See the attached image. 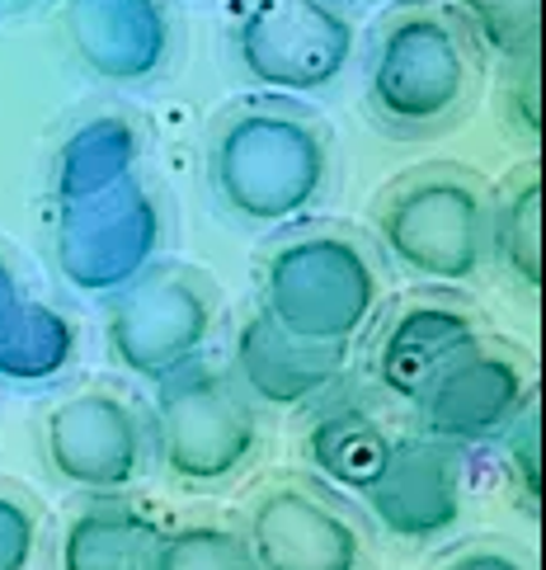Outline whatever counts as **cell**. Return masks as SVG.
Wrapping results in <instances>:
<instances>
[{
  "instance_id": "1",
  "label": "cell",
  "mask_w": 546,
  "mask_h": 570,
  "mask_svg": "<svg viewBox=\"0 0 546 570\" xmlns=\"http://www.w3.org/2000/svg\"><path fill=\"white\" fill-rule=\"evenodd\" d=\"M151 246L156 208L132 179V132L113 118L90 124L71 137L62 166V269L86 293H113Z\"/></svg>"
},
{
  "instance_id": "2",
  "label": "cell",
  "mask_w": 546,
  "mask_h": 570,
  "mask_svg": "<svg viewBox=\"0 0 546 570\" xmlns=\"http://www.w3.org/2000/svg\"><path fill=\"white\" fill-rule=\"evenodd\" d=\"M208 170L217 198L240 222L282 227V222L307 213L326 189L330 147L311 118L282 105H265L236 114L217 128Z\"/></svg>"
},
{
  "instance_id": "3",
  "label": "cell",
  "mask_w": 546,
  "mask_h": 570,
  "mask_svg": "<svg viewBox=\"0 0 546 570\" xmlns=\"http://www.w3.org/2000/svg\"><path fill=\"white\" fill-rule=\"evenodd\" d=\"M381 274L349 236L316 232L259 264V316L307 350H339L373 321Z\"/></svg>"
},
{
  "instance_id": "4",
  "label": "cell",
  "mask_w": 546,
  "mask_h": 570,
  "mask_svg": "<svg viewBox=\"0 0 546 570\" xmlns=\"http://www.w3.org/2000/svg\"><path fill=\"white\" fill-rule=\"evenodd\" d=\"M377 236L406 274L467 283L490 255V203L467 170L424 166L381 194Z\"/></svg>"
},
{
  "instance_id": "5",
  "label": "cell",
  "mask_w": 546,
  "mask_h": 570,
  "mask_svg": "<svg viewBox=\"0 0 546 570\" xmlns=\"http://www.w3.org/2000/svg\"><path fill=\"white\" fill-rule=\"evenodd\" d=\"M471 57L453 14L410 6L377 29L368 52V105L396 132H429L467 105Z\"/></svg>"
},
{
  "instance_id": "6",
  "label": "cell",
  "mask_w": 546,
  "mask_h": 570,
  "mask_svg": "<svg viewBox=\"0 0 546 570\" xmlns=\"http://www.w3.org/2000/svg\"><path fill=\"white\" fill-rule=\"evenodd\" d=\"M255 405L227 373L185 363L179 373L160 377L151 448L166 476L185 485H212L255 453Z\"/></svg>"
},
{
  "instance_id": "7",
  "label": "cell",
  "mask_w": 546,
  "mask_h": 570,
  "mask_svg": "<svg viewBox=\"0 0 546 570\" xmlns=\"http://www.w3.org/2000/svg\"><path fill=\"white\" fill-rule=\"evenodd\" d=\"M236 62L278 95L326 90L354 52V24L330 0H250L231 33Z\"/></svg>"
},
{
  "instance_id": "8",
  "label": "cell",
  "mask_w": 546,
  "mask_h": 570,
  "mask_svg": "<svg viewBox=\"0 0 546 570\" xmlns=\"http://www.w3.org/2000/svg\"><path fill=\"white\" fill-rule=\"evenodd\" d=\"M212 331V293L189 269H151L109 307V350L141 377H170L203 350Z\"/></svg>"
},
{
  "instance_id": "9",
  "label": "cell",
  "mask_w": 546,
  "mask_h": 570,
  "mask_svg": "<svg viewBox=\"0 0 546 570\" xmlns=\"http://www.w3.org/2000/svg\"><path fill=\"white\" fill-rule=\"evenodd\" d=\"M43 458L67 485L90 495H118L147 462V434L123 396L80 392L43 415Z\"/></svg>"
},
{
  "instance_id": "10",
  "label": "cell",
  "mask_w": 546,
  "mask_h": 570,
  "mask_svg": "<svg viewBox=\"0 0 546 570\" xmlns=\"http://www.w3.org/2000/svg\"><path fill=\"white\" fill-rule=\"evenodd\" d=\"M533 382L528 368L514 350L504 344H467L448 368H443L429 386L419 392V430L434 443H480L499 430H509V420L528 405Z\"/></svg>"
},
{
  "instance_id": "11",
  "label": "cell",
  "mask_w": 546,
  "mask_h": 570,
  "mask_svg": "<svg viewBox=\"0 0 546 570\" xmlns=\"http://www.w3.org/2000/svg\"><path fill=\"white\" fill-rule=\"evenodd\" d=\"M255 570H358L363 538L330 500L278 481L246 509L240 533Z\"/></svg>"
},
{
  "instance_id": "12",
  "label": "cell",
  "mask_w": 546,
  "mask_h": 570,
  "mask_svg": "<svg viewBox=\"0 0 546 570\" xmlns=\"http://www.w3.org/2000/svg\"><path fill=\"white\" fill-rule=\"evenodd\" d=\"M363 495H368L373 514L387 523L396 538L424 542V538L448 533L457 523V504H461L453 448L434 443V439L391 443Z\"/></svg>"
},
{
  "instance_id": "13",
  "label": "cell",
  "mask_w": 546,
  "mask_h": 570,
  "mask_svg": "<svg viewBox=\"0 0 546 570\" xmlns=\"http://www.w3.org/2000/svg\"><path fill=\"white\" fill-rule=\"evenodd\" d=\"M71 48L105 80H141L166 57V14L156 0H71Z\"/></svg>"
},
{
  "instance_id": "14",
  "label": "cell",
  "mask_w": 546,
  "mask_h": 570,
  "mask_svg": "<svg viewBox=\"0 0 546 570\" xmlns=\"http://www.w3.org/2000/svg\"><path fill=\"white\" fill-rule=\"evenodd\" d=\"M476 340H480L476 321L461 307H448V302H410V307L381 331L377 350H373L377 382L400 401H419L424 386Z\"/></svg>"
},
{
  "instance_id": "15",
  "label": "cell",
  "mask_w": 546,
  "mask_h": 570,
  "mask_svg": "<svg viewBox=\"0 0 546 570\" xmlns=\"http://www.w3.org/2000/svg\"><path fill=\"white\" fill-rule=\"evenodd\" d=\"M236 368L255 396L269 405H301L326 396L344 377L339 350H307L288 335H278L265 316H250L236 335Z\"/></svg>"
},
{
  "instance_id": "16",
  "label": "cell",
  "mask_w": 546,
  "mask_h": 570,
  "mask_svg": "<svg viewBox=\"0 0 546 570\" xmlns=\"http://www.w3.org/2000/svg\"><path fill=\"white\" fill-rule=\"evenodd\" d=\"M156 528L123 504L86 509L62 542V570H147Z\"/></svg>"
},
{
  "instance_id": "17",
  "label": "cell",
  "mask_w": 546,
  "mask_h": 570,
  "mask_svg": "<svg viewBox=\"0 0 546 570\" xmlns=\"http://www.w3.org/2000/svg\"><path fill=\"white\" fill-rule=\"evenodd\" d=\"M490 255L514 274L518 288H542V179L537 166L514 170L509 189L490 203Z\"/></svg>"
},
{
  "instance_id": "18",
  "label": "cell",
  "mask_w": 546,
  "mask_h": 570,
  "mask_svg": "<svg viewBox=\"0 0 546 570\" xmlns=\"http://www.w3.org/2000/svg\"><path fill=\"white\" fill-rule=\"evenodd\" d=\"M387 430L358 405H344V411L326 415L311 430V462L339 485H354V491H368V481L377 476L381 458H387Z\"/></svg>"
},
{
  "instance_id": "19",
  "label": "cell",
  "mask_w": 546,
  "mask_h": 570,
  "mask_svg": "<svg viewBox=\"0 0 546 570\" xmlns=\"http://www.w3.org/2000/svg\"><path fill=\"white\" fill-rule=\"evenodd\" d=\"M147 570H255L240 533L221 523H185L170 533H156Z\"/></svg>"
},
{
  "instance_id": "20",
  "label": "cell",
  "mask_w": 546,
  "mask_h": 570,
  "mask_svg": "<svg viewBox=\"0 0 546 570\" xmlns=\"http://www.w3.org/2000/svg\"><path fill=\"white\" fill-rule=\"evenodd\" d=\"M457 6H461V24L499 62L514 67L537 57V0H457Z\"/></svg>"
},
{
  "instance_id": "21",
  "label": "cell",
  "mask_w": 546,
  "mask_h": 570,
  "mask_svg": "<svg viewBox=\"0 0 546 570\" xmlns=\"http://www.w3.org/2000/svg\"><path fill=\"white\" fill-rule=\"evenodd\" d=\"M537 396H528V405H523V411L509 420V466H514V481L523 485V495H528V509H537Z\"/></svg>"
},
{
  "instance_id": "22",
  "label": "cell",
  "mask_w": 546,
  "mask_h": 570,
  "mask_svg": "<svg viewBox=\"0 0 546 570\" xmlns=\"http://www.w3.org/2000/svg\"><path fill=\"white\" fill-rule=\"evenodd\" d=\"M33 538H38L33 509L19 495L0 491V570H24L33 557Z\"/></svg>"
},
{
  "instance_id": "23",
  "label": "cell",
  "mask_w": 546,
  "mask_h": 570,
  "mask_svg": "<svg viewBox=\"0 0 546 570\" xmlns=\"http://www.w3.org/2000/svg\"><path fill=\"white\" fill-rule=\"evenodd\" d=\"M438 570H528L514 547H499V542H476V547H461L457 557H448Z\"/></svg>"
},
{
  "instance_id": "24",
  "label": "cell",
  "mask_w": 546,
  "mask_h": 570,
  "mask_svg": "<svg viewBox=\"0 0 546 570\" xmlns=\"http://www.w3.org/2000/svg\"><path fill=\"white\" fill-rule=\"evenodd\" d=\"M509 105H514L518 128L528 132V141H533V137H537V57H528V62H514Z\"/></svg>"
}]
</instances>
